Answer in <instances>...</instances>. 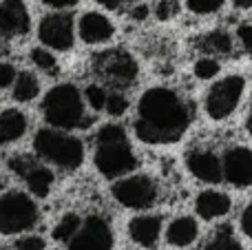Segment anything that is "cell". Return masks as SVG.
Wrapping results in <instances>:
<instances>
[{"label": "cell", "instance_id": "8992f818", "mask_svg": "<svg viewBox=\"0 0 252 250\" xmlns=\"http://www.w3.org/2000/svg\"><path fill=\"white\" fill-rule=\"evenodd\" d=\"M115 202L122 204L126 208H133V211H144V208H151L153 204L159 197V188H157V182L148 175H130L124 180L115 182L113 188Z\"/></svg>", "mask_w": 252, "mask_h": 250}, {"label": "cell", "instance_id": "7c38bea8", "mask_svg": "<svg viewBox=\"0 0 252 250\" xmlns=\"http://www.w3.org/2000/svg\"><path fill=\"white\" fill-rule=\"evenodd\" d=\"M9 168H11L16 175L25 177L27 188L35 195V197H47L49 190L53 186V173L51 168L42 166V164L33 162L31 157H25V155H18V157L9 159Z\"/></svg>", "mask_w": 252, "mask_h": 250}, {"label": "cell", "instance_id": "1f68e13d", "mask_svg": "<svg viewBox=\"0 0 252 250\" xmlns=\"http://www.w3.org/2000/svg\"><path fill=\"white\" fill-rule=\"evenodd\" d=\"M18 250H44V239L38 235H29V237H22L16 244Z\"/></svg>", "mask_w": 252, "mask_h": 250}, {"label": "cell", "instance_id": "30bf717a", "mask_svg": "<svg viewBox=\"0 0 252 250\" xmlns=\"http://www.w3.org/2000/svg\"><path fill=\"white\" fill-rule=\"evenodd\" d=\"M71 250H111L113 248V228L102 215H89L80 230L69 242Z\"/></svg>", "mask_w": 252, "mask_h": 250}, {"label": "cell", "instance_id": "603a6c76", "mask_svg": "<svg viewBox=\"0 0 252 250\" xmlns=\"http://www.w3.org/2000/svg\"><path fill=\"white\" fill-rule=\"evenodd\" d=\"M80 226H82L80 217L75 215V213H66V215L58 221L56 228H53V239H56V242H71L73 235L80 230Z\"/></svg>", "mask_w": 252, "mask_h": 250}, {"label": "cell", "instance_id": "d4e9b609", "mask_svg": "<svg viewBox=\"0 0 252 250\" xmlns=\"http://www.w3.org/2000/svg\"><path fill=\"white\" fill-rule=\"evenodd\" d=\"M219 69H221V64H219V60L213 56L199 58V60L195 62V66H192V71H195V75L199 80H213L215 75L219 73Z\"/></svg>", "mask_w": 252, "mask_h": 250}, {"label": "cell", "instance_id": "d590c367", "mask_svg": "<svg viewBox=\"0 0 252 250\" xmlns=\"http://www.w3.org/2000/svg\"><path fill=\"white\" fill-rule=\"evenodd\" d=\"M80 0H42V4H47V7H53V9H71L75 7Z\"/></svg>", "mask_w": 252, "mask_h": 250}, {"label": "cell", "instance_id": "9a60e30c", "mask_svg": "<svg viewBox=\"0 0 252 250\" xmlns=\"http://www.w3.org/2000/svg\"><path fill=\"white\" fill-rule=\"evenodd\" d=\"M78 33L80 40L87 44H104L115 35V27L104 13L87 11L78 20Z\"/></svg>", "mask_w": 252, "mask_h": 250}, {"label": "cell", "instance_id": "74e56055", "mask_svg": "<svg viewBox=\"0 0 252 250\" xmlns=\"http://www.w3.org/2000/svg\"><path fill=\"white\" fill-rule=\"evenodd\" d=\"M235 2V7H239V9H248L252 7V0H232Z\"/></svg>", "mask_w": 252, "mask_h": 250}, {"label": "cell", "instance_id": "5b68a950", "mask_svg": "<svg viewBox=\"0 0 252 250\" xmlns=\"http://www.w3.org/2000/svg\"><path fill=\"white\" fill-rule=\"evenodd\" d=\"M246 91V78L244 75H226L219 82H215L208 89L206 95V113L210 120H226L235 113V109L239 106L241 97Z\"/></svg>", "mask_w": 252, "mask_h": 250}, {"label": "cell", "instance_id": "3957f363", "mask_svg": "<svg viewBox=\"0 0 252 250\" xmlns=\"http://www.w3.org/2000/svg\"><path fill=\"white\" fill-rule=\"evenodd\" d=\"M35 153L42 159L64 168V171H75L84 162V144L78 137L69 133L56 131V128H42L35 135Z\"/></svg>", "mask_w": 252, "mask_h": 250}, {"label": "cell", "instance_id": "8fae6325", "mask_svg": "<svg viewBox=\"0 0 252 250\" xmlns=\"http://www.w3.org/2000/svg\"><path fill=\"white\" fill-rule=\"evenodd\" d=\"M223 180L235 188H248L252 184V149L230 146L221 157Z\"/></svg>", "mask_w": 252, "mask_h": 250}, {"label": "cell", "instance_id": "2e32d148", "mask_svg": "<svg viewBox=\"0 0 252 250\" xmlns=\"http://www.w3.org/2000/svg\"><path fill=\"white\" fill-rule=\"evenodd\" d=\"M128 235L135 244L144 248H155L161 235V217L159 215H139L130 219Z\"/></svg>", "mask_w": 252, "mask_h": 250}, {"label": "cell", "instance_id": "d6a6232c", "mask_svg": "<svg viewBox=\"0 0 252 250\" xmlns=\"http://www.w3.org/2000/svg\"><path fill=\"white\" fill-rule=\"evenodd\" d=\"M13 80H16V69H13V64L0 62V91L7 89L9 84H13Z\"/></svg>", "mask_w": 252, "mask_h": 250}, {"label": "cell", "instance_id": "83f0119b", "mask_svg": "<svg viewBox=\"0 0 252 250\" xmlns=\"http://www.w3.org/2000/svg\"><path fill=\"white\" fill-rule=\"evenodd\" d=\"M179 11H182V4H179L177 0H159V2L155 4V18L159 22L173 20V18L179 16Z\"/></svg>", "mask_w": 252, "mask_h": 250}, {"label": "cell", "instance_id": "5bb4252c", "mask_svg": "<svg viewBox=\"0 0 252 250\" xmlns=\"http://www.w3.org/2000/svg\"><path fill=\"white\" fill-rule=\"evenodd\" d=\"M186 166L197 180L206 184H219L223 180L221 173V159L210 149H192L186 155Z\"/></svg>", "mask_w": 252, "mask_h": 250}, {"label": "cell", "instance_id": "44dd1931", "mask_svg": "<svg viewBox=\"0 0 252 250\" xmlns=\"http://www.w3.org/2000/svg\"><path fill=\"white\" fill-rule=\"evenodd\" d=\"M38 93H40V82L31 71H22V73L16 75V80H13V91H11L13 100L31 102Z\"/></svg>", "mask_w": 252, "mask_h": 250}, {"label": "cell", "instance_id": "8d00e7d4", "mask_svg": "<svg viewBox=\"0 0 252 250\" xmlns=\"http://www.w3.org/2000/svg\"><path fill=\"white\" fill-rule=\"evenodd\" d=\"M130 18H133L135 22H142L148 18V4H135L133 9H130Z\"/></svg>", "mask_w": 252, "mask_h": 250}, {"label": "cell", "instance_id": "f1b7e54d", "mask_svg": "<svg viewBox=\"0 0 252 250\" xmlns=\"http://www.w3.org/2000/svg\"><path fill=\"white\" fill-rule=\"evenodd\" d=\"M106 113L113 115V118H120V115H124L126 111H128V100H126L124 93H109V97H106Z\"/></svg>", "mask_w": 252, "mask_h": 250}, {"label": "cell", "instance_id": "d6986e66", "mask_svg": "<svg viewBox=\"0 0 252 250\" xmlns=\"http://www.w3.org/2000/svg\"><path fill=\"white\" fill-rule=\"evenodd\" d=\"M27 133V115L16 109L0 111V144H11Z\"/></svg>", "mask_w": 252, "mask_h": 250}, {"label": "cell", "instance_id": "4316f807", "mask_svg": "<svg viewBox=\"0 0 252 250\" xmlns=\"http://www.w3.org/2000/svg\"><path fill=\"white\" fill-rule=\"evenodd\" d=\"M84 97H87L89 106L93 111H102L106 106V97H109V91L100 84H89L87 91H84Z\"/></svg>", "mask_w": 252, "mask_h": 250}, {"label": "cell", "instance_id": "9c48e42d", "mask_svg": "<svg viewBox=\"0 0 252 250\" xmlns=\"http://www.w3.org/2000/svg\"><path fill=\"white\" fill-rule=\"evenodd\" d=\"M97 71L100 75L113 87H130V84L137 80L139 66L135 62V58L126 51H109L102 53L97 58Z\"/></svg>", "mask_w": 252, "mask_h": 250}, {"label": "cell", "instance_id": "ffe728a7", "mask_svg": "<svg viewBox=\"0 0 252 250\" xmlns=\"http://www.w3.org/2000/svg\"><path fill=\"white\" fill-rule=\"evenodd\" d=\"M201 49L210 56H230L235 49V40L226 29H215L201 38Z\"/></svg>", "mask_w": 252, "mask_h": 250}, {"label": "cell", "instance_id": "f546056e", "mask_svg": "<svg viewBox=\"0 0 252 250\" xmlns=\"http://www.w3.org/2000/svg\"><path fill=\"white\" fill-rule=\"evenodd\" d=\"M115 140H126V131L120 124H104V126L97 131L95 142H115Z\"/></svg>", "mask_w": 252, "mask_h": 250}, {"label": "cell", "instance_id": "836d02e7", "mask_svg": "<svg viewBox=\"0 0 252 250\" xmlns=\"http://www.w3.org/2000/svg\"><path fill=\"white\" fill-rule=\"evenodd\" d=\"M241 230H244L246 237L252 239V204H248L241 213Z\"/></svg>", "mask_w": 252, "mask_h": 250}, {"label": "cell", "instance_id": "7a4b0ae2", "mask_svg": "<svg viewBox=\"0 0 252 250\" xmlns=\"http://www.w3.org/2000/svg\"><path fill=\"white\" fill-rule=\"evenodd\" d=\"M42 115L47 124L56 128H87L91 124L84 111L82 93L69 82L49 89L42 100Z\"/></svg>", "mask_w": 252, "mask_h": 250}, {"label": "cell", "instance_id": "ac0fdd59", "mask_svg": "<svg viewBox=\"0 0 252 250\" xmlns=\"http://www.w3.org/2000/svg\"><path fill=\"white\" fill-rule=\"evenodd\" d=\"M197 235H199L197 221L192 219V217L184 215L168 224V228H166V242L175 248H186L197 242Z\"/></svg>", "mask_w": 252, "mask_h": 250}, {"label": "cell", "instance_id": "4dcf8cb0", "mask_svg": "<svg viewBox=\"0 0 252 250\" xmlns=\"http://www.w3.org/2000/svg\"><path fill=\"white\" fill-rule=\"evenodd\" d=\"M237 40H239L241 49L248 56H252V25L250 22H244V25L237 27Z\"/></svg>", "mask_w": 252, "mask_h": 250}, {"label": "cell", "instance_id": "e0dca14e", "mask_svg": "<svg viewBox=\"0 0 252 250\" xmlns=\"http://www.w3.org/2000/svg\"><path fill=\"white\" fill-rule=\"evenodd\" d=\"M230 197L226 193H219V190H201L195 199V211L201 219L210 221L217 219V217H223L228 211H230Z\"/></svg>", "mask_w": 252, "mask_h": 250}, {"label": "cell", "instance_id": "f35d334b", "mask_svg": "<svg viewBox=\"0 0 252 250\" xmlns=\"http://www.w3.org/2000/svg\"><path fill=\"white\" fill-rule=\"evenodd\" d=\"M248 131H250V135H252V104H250V115H248Z\"/></svg>", "mask_w": 252, "mask_h": 250}, {"label": "cell", "instance_id": "e575fe53", "mask_svg": "<svg viewBox=\"0 0 252 250\" xmlns=\"http://www.w3.org/2000/svg\"><path fill=\"white\" fill-rule=\"evenodd\" d=\"M97 4H102L104 9H111V11H118V9L126 7V4H133L135 0H95Z\"/></svg>", "mask_w": 252, "mask_h": 250}, {"label": "cell", "instance_id": "6da1fadb", "mask_svg": "<svg viewBox=\"0 0 252 250\" xmlns=\"http://www.w3.org/2000/svg\"><path fill=\"white\" fill-rule=\"evenodd\" d=\"M190 106L177 91L168 87H153L137 102L135 135L144 144H173L184 137L190 126Z\"/></svg>", "mask_w": 252, "mask_h": 250}, {"label": "cell", "instance_id": "4fadbf2b", "mask_svg": "<svg viewBox=\"0 0 252 250\" xmlns=\"http://www.w3.org/2000/svg\"><path fill=\"white\" fill-rule=\"evenodd\" d=\"M31 29L29 9L22 0H0V35L22 38Z\"/></svg>", "mask_w": 252, "mask_h": 250}, {"label": "cell", "instance_id": "7402d4cb", "mask_svg": "<svg viewBox=\"0 0 252 250\" xmlns=\"http://www.w3.org/2000/svg\"><path fill=\"white\" fill-rule=\"evenodd\" d=\"M204 250H244V246L239 244V239L235 237L230 226H221L213 233V237L206 242Z\"/></svg>", "mask_w": 252, "mask_h": 250}, {"label": "cell", "instance_id": "277c9868", "mask_svg": "<svg viewBox=\"0 0 252 250\" xmlns=\"http://www.w3.org/2000/svg\"><path fill=\"white\" fill-rule=\"evenodd\" d=\"M38 206L25 193H4L0 197V233L2 235H18L31 230L38 224Z\"/></svg>", "mask_w": 252, "mask_h": 250}, {"label": "cell", "instance_id": "52a82bcc", "mask_svg": "<svg viewBox=\"0 0 252 250\" xmlns=\"http://www.w3.org/2000/svg\"><path fill=\"white\" fill-rule=\"evenodd\" d=\"M137 166L133 149L128 146V140L115 142H100L95 149V168L104 177H122Z\"/></svg>", "mask_w": 252, "mask_h": 250}, {"label": "cell", "instance_id": "484cf974", "mask_svg": "<svg viewBox=\"0 0 252 250\" xmlns=\"http://www.w3.org/2000/svg\"><path fill=\"white\" fill-rule=\"evenodd\" d=\"M223 4H226V0H186L188 11H192L195 16H210V13H217Z\"/></svg>", "mask_w": 252, "mask_h": 250}, {"label": "cell", "instance_id": "cb8c5ba5", "mask_svg": "<svg viewBox=\"0 0 252 250\" xmlns=\"http://www.w3.org/2000/svg\"><path fill=\"white\" fill-rule=\"evenodd\" d=\"M29 60L33 62L40 71H47V73H53V71L58 69V60H56V56H53L49 49H42V47L31 49Z\"/></svg>", "mask_w": 252, "mask_h": 250}, {"label": "cell", "instance_id": "ba28073f", "mask_svg": "<svg viewBox=\"0 0 252 250\" xmlns=\"http://www.w3.org/2000/svg\"><path fill=\"white\" fill-rule=\"evenodd\" d=\"M38 38L44 47L56 51H69L75 42V22L66 11L47 13L38 25Z\"/></svg>", "mask_w": 252, "mask_h": 250}]
</instances>
